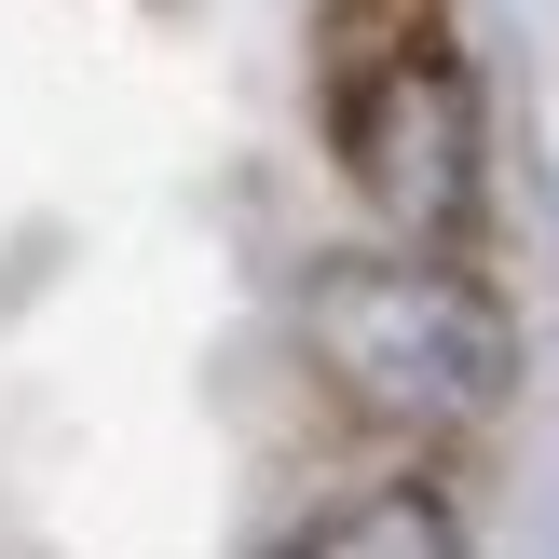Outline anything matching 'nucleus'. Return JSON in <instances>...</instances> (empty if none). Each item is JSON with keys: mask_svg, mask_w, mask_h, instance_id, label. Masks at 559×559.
I'll list each match as a JSON object with an SVG mask.
<instances>
[{"mask_svg": "<svg viewBox=\"0 0 559 559\" xmlns=\"http://www.w3.org/2000/svg\"><path fill=\"white\" fill-rule=\"evenodd\" d=\"M287 546H300V559H382V546H396V559H451L464 533H451V506H424V491H382V506H328V519H300Z\"/></svg>", "mask_w": 559, "mask_h": 559, "instance_id": "3", "label": "nucleus"}, {"mask_svg": "<svg viewBox=\"0 0 559 559\" xmlns=\"http://www.w3.org/2000/svg\"><path fill=\"white\" fill-rule=\"evenodd\" d=\"M328 55V151L369 191V218L396 246H464L478 233V82L451 55L437 0H328L314 14Z\"/></svg>", "mask_w": 559, "mask_h": 559, "instance_id": "1", "label": "nucleus"}, {"mask_svg": "<svg viewBox=\"0 0 559 559\" xmlns=\"http://www.w3.org/2000/svg\"><path fill=\"white\" fill-rule=\"evenodd\" d=\"M300 355H314V382L342 409H369V424L396 437H464L506 409V314H491V287L464 273V246H396V260H328L314 287H300Z\"/></svg>", "mask_w": 559, "mask_h": 559, "instance_id": "2", "label": "nucleus"}]
</instances>
